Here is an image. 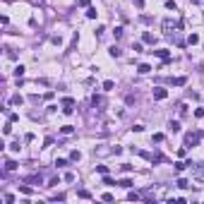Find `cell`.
Wrapping results in <instances>:
<instances>
[{"label":"cell","mask_w":204,"mask_h":204,"mask_svg":"<svg viewBox=\"0 0 204 204\" xmlns=\"http://www.w3.org/2000/svg\"><path fill=\"white\" fill-rule=\"evenodd\" d=\"M135 5H137V7L142 10V7H144V0H135Z\"/></svg>","instance_id":"f6af8a7d"},{"label":"cell","mask_w":204,"mask_h":204,"mask_svg":"<svg viewBox=\"0 0 204 204\" xmlns=\"http://www.w3.org/2000/svg\"><path fill=\"white\" fill-rule=\"evenodd\" d=\"M63 113L65 115H72V113H75V108H72V106H63Z\"/></svg>","instance_id":"1f68e13d"},{"label":"cell","mask_w":204,"mask_h":204,"mask_svg":"<svg viewBox=\"0 0 204 204\" xmlns=\"http://www.w3.org/2000/svg\"><path fill=\"white\" fill-rule=\"evenodd\" d=\"M113 89H115V82L113 79H106L103 82V91H113Z\"/></svg>","instance_id":"4fadbf2b"},{"label":"cell","mask_w":204,"mask_h":204,"mask_svg":"<svg viewBox=\"0 0 204 204\" xmlns=\"http://www.w3.org/2000/svg\"><path fill=\"white\" fill-rule=\"evenodd\" d=\"M60 132H63V135H72V132H75V127H72V125H63Z\"/></svg>","instance_id":"ac0fdd59"},{"label":"cell","mask_w":204,"mask_h":204,"mask_svg":"<svg viewBox=\"0 0 204 204\" xmlns=\"http://www.w3.org/2000/svg\"><path fill=\"white\" fill-rule=\"evenodd\" d=\"M24 70H27L24 65H17V67H14V77H17V79H19V77L24 75Z\"/></svg>","instance_id":"e0dca14e"},{"label":"cell","mask_w":204,"mask_h":204,"mask_svg":"<svg viewBox=\"0 0 204 204\" xmlns=\"http://www.w3.org/2000/svg\"><path fill=\"white\" fill-rule=\"evenodd\" d=\"M7 118H10L12 123H17V120H19V115H17V113H7Z\"/></svg>","instance_id":"f35d334b"},{"label":"cell","mask_w":204,"mask_h":204,"mask_svg":"<svg viewBox=\"0 0 204 204\" xmlns=\"http://www.w3.org/2000/svg\"><path fill=\"white\" fill-rule=\"evenodd\" d=\"M127 199L130 202H137V199H142V195L139 192H127Z\"/></svg>","instance_id":"44dd1931"},{"label":"cell","mask_w":204,"mask_h":204,"mask_svg":"<svg viewBox=\"0 0 204 204\" xmlns=\"http://www.w3.org/2000/svg\"><path fill=\"white\" fill-rule=\"evenodd\" d=\"M154 142H156V144H159V142H163V135H161V132H156V135H154Z\"/></svg>","instance_id":"b9f144b4"},{"label":"cell","mask_w":204,"mask_h":204,"mask_svg":"<svg viewBox=\"0 0 204 204\" xmlns=\"http://www.w3.org/2000/svg\"><path fill=\"white\" fill-rule=\"evenodd\" d=\"M55 166H58V168H65L67 161H65V159H55Z\"/></svg>","instance_id":"d6a6232c"},{"label":"cell","mask_w":204,"mask_h":204,"mask_svg":"<svg viewBox=\"0 0 204 204\" xmlns=\"http://www.w3.org/2000/svg\"><path fill=\"white\" fill-rule=\"evenodd\" d=\"M79 159H82V154H79L77 149H75V151H72V154H70V161H79Z\"/></svg>","instance_id":"f546056e"},{"label":"cell","mask_w":204,"mask_h":204,"mask_svg":"<svg viewBox=\"0 0 204 204\" xmlns=\"http://www.w3.org/2000/svg\"><path fill=\"white\" fill-rule=\"evenodd\" d=\"M199 139H202V132H199V130H197V132H187V135H185V149H187V146H197Z\"/></svg>","instance_id":"6da1fadb"},{"label":"cell","mask_w":204,"mask_h":204,"mask_svg":"<svg viewBox=\"0 0 204 204\" xmlns=\"http://www.w3.org/2000/svg\"><path fill=\"white\" fill-rule=\"evenodd\" d=\"M77 197L79 199H91V192L89 190H77Z\"/></svg>","instance_id":"9a60e30c"},{"label":"cell","mask_w":204,"mask_h":204,"mask_svg":"<svg viewBox=\"0 0 204 204\" xmlns=\"http://www.w3.org/2000/svg\"><path fill=\"white\" fill-rule=\"evenodd\" d=\"M55 185H60V178H50V180H48V185H46V187H55Z\"/></svg>","instance_id":"83f0119b"},{"label":"cell","mask_w":204,"mask_h":204,"mask_svg":"<svg viewBox=\"0 0 204 204\" xmlns=\"http://www.w3.org/2000/svg\"><path fill=\"white\" fill-rule=\"evenodd\" d=\"M108 53H110V58H120V55H123V50H120L118 46H110V48H108Z\"/></svg>","instance_id":"9c48e42d"},{"label":"cell","mask_w":204,"mask_h":204,"mask_svg":"<svg viewBox=\"0 0 204 204\" xmlns=\"http://www.w3.org/2000/svg\"><path fill=\"white\" fill-rule=\"evenodd\" d=\"M137 72H139V75H149V72H151V65L142 63V65H137Z\"/></svg>","instance_id":"52a82bcc"},{"label":"cell","mask_w":204,"mask_h":204,"mask_svg":"<svg viewBox=\"0 0 204 204\" xmlns=\"http://www.w3.org/2000/svg\"><path fill=\"white\" fill-rule=\"evenodd\" d=\"M168 132H173V135L180 132V123H178V120H171V123H168Z\"/></svg>","instance_id":"ba28073f"},{"label":"cell","mask_w":204,"mask_h":204,"mask_svg":"<svg viewBox=\"0 0 204 204\" xmlns=\"http://www.w3.org/2000/svg\"><path fill=\"white\" fill-rule=\"evenodd\" d=\"M166 7H168V10H175V7H178V5H175V3H173V0H166Z\"/></svg>","instance_id":"74e56055"},{"label":"cell","mask_w":204,"mask_h":204,"mask_svg":"<svg viewBox=\"0 0 204 204\" xmlns=\"http://www.w3.org/2000/svg\"><path fill=\"white\" fill-rule=\"evenodd\" d=\"M142 48H144L142 43H135V46H132V50H135V53H142Z\"/></svg>","instance_id":"60d3db41"},{"label":"cell","mask_w":204,"mask_h":204,"mask_svg":"<svg viewBox=\"0 0 204 204\" xmlns=\"http://www.w3.org/2000/svg\"><path fill=\"white\" fill-rule=\"evenodd\" d=\"M123 34H125L123 27H115V29H113V36H115V39H123Z\"/></svg>","instance_id":"7402d4cb"},{"label":"cell","mask_w":204,"mask_h":204,"mask_svg":"<svg viewBox=\"0 0 204 204\" xmlns=\"http://www.w3.org/2000/svg\"><path fill=\"white\" fill-rule=\"evenodd\" d=\"M53 202H65V195L58 192V195H53Z\"/></svg>","instance_id":"d590c367"},{"label":"cell","mask_w":204,"mask_h":204,"mask_svg":"<svg viewBox=\"0 0 204 204\" xmlns=\"http://www.w3.org/2000/svg\"><path fill=\"white\" fill-rule=\"evenodd\" d=\"M10 171H17V163L14 161H5V173H10Z\"/></svg>","instance_id":"2e32d148"},{"label":"cell","mask_w":204,"mask_h":204,"mask_svg":"<svg viewBox=\"0 0 204 204\" xmlns=\"http://www.w3.org/2000/svg\"><path fill=\"white\" fill-rule=\"evenodd\" d=\"M166 96H168V91H166L163 87H156V89H154V99H156V101H163Z\"/></svg>","instance_id":"5b68a950"},{"label":"cell","mask_w":204,"mask_h":204,"mask_svg":"<svg viewBox=\"0 0 204 204\" xmlns=\"http://www.w3.org/2000/svg\"><path fill=\"white\" fill-rule=\"evenodd\" d=\"M63 180H65V182H75V180H77V175H75V173H65V178H63Z\"/></svg>","instance_id":"484cf974"},{"label":"cell","mask_w":204,"mask_h":204,"mask_svg":"<svg viewBox=\"0 0 204 204\" xmlns=\"http://www.w3.org/2000/svg\"><path fill=\"white\" fill-rule=\"evenodd\" d=\"M173 166H175V171H178V173L187 168V163H185V161H178V163H173Z\"/></svg>","instance_id":"d4e9b609"},{"label":"cell","mask_w":204,"mask_h":204,"mask_svg":"<svg viewBox=\"0 0 204 204\" xmlns=\"http://www.w3.org/2000/svg\"><path fill=\"white\" fill-rule=\"evenodd\" d=\"M149 53H154L156 58H161L163 63H171V53L166 50V48H159V50H149Z\"/></svg>","instance_id":"3957f363"},{"label":"cell","mask_w":204,"mask_h":204,"mask_svg":"<svg viewBox=\"0 0 204 204\" xmlns=\"http://www.w3.org/2000/svg\"><path fill=\"white\" fill-rule=\"evenodd\" d=\"M101 199H103V202H113V195H110V192H103Z\"/></svg>","instance_id":"8d00e7d4"},{"label":"cell","mask_w":204,"mask_h":204,"mask_svg":"<svg viewBox=\"0 0 204 204\" xmlns=\"http://www.w3.org/2000/svg\"><path fill=\"white\" fill-rule=\"evenodd\" d=\"M63 106H75V99H70V96H65V99H63Z\"/></svg>","instance_id":"e575fe53"},{"label":"cell","mask_w":204,"mask_h":204,"mask_svg":"<svg viewBox=\"0 0 204 204\" xmlns=\"http://www.w3.org/2000/svg\"><path fill=\"white\" fill-rule=\"evenodd\" d=\"M103 185H115V180H113V178H110V175L106 173V175H103Z\"/></svg>","instance_id":"4dcf8cb0"},{"label":"cell","mask_w":204,"mask_h":204,"mask_svg":"<svg viewBox=\"0 0 204 204\" xmlns=\"http://www.w3.org/2000/svg\"><path fill=\"white\" fill-rule=\"evenodd\" d=\"M77 5L79 7H89V0H77Z\"/></svg>","instance_id":"ee69618b"},{"label":"cell","mask_w":204,"mask_h":204,"mask_svg":"<svg viewBox=\"0 0 204 204\" xmlns=\"http://www.w3.org/2000/svg\"><path fill=\"white\" fill-rule=\"evenodd\" d=\"M27 182H34V185H43V178H41V175H29V178H27Z\"/></svg>","instance_id":"30bf717a"},{"label":"cell","mask_w":204,"mask_h":204,"mask_svg":"<svg viewBox=\"0 0 204 204\" xmlns=\"http://www.w3.org/2000/svg\"><path fill=\"white\" fill-rule=\"evenodd\" d=\"M19 192H24V195H34V190L29 187V185H19Z\"/></svg>","instance_id":"4316f807"},{"label":"cell","mask_w":204,"mask_h":204,"mask_svg":"<svg viewBox=\"0 0 204 204\" xmlns=\"http://www.w3.org/2000/svg\"><path fill=\"white\" fill-rule=\"evenodd\" d=\"M91 106H94V108H99V110H103V106H106V101H103V96H91Z\"/></svg>","instance_id":"277c9868"},{"label":"cell","mask_w":204,"mask_h":204,"mask_svg":"<svg viewBox=\"0 0 204 204\" xmlns=\"http://www.w3.org/2000/svg\"><path fill=\"white\" fill-rule=\"evenodd\" d=\"M142 41H144V43H156V36H151L149 31H144V36H142Z\"/></svg>","instance_id":"8fae6325"},{"label":"cell","mask_w":204,"mask_h":204,"mask_svg":"<svg viewBox=\"0 0 204 204\" xmlns=\"http://www.w3.org/2000/svg\"><path fill=\"white\" fill-rule=\"evenodd\" d=\"M195 180L204 182V163H199V168H195Z\"/></svg>","instance_id":"8992f818"},{"label":"cell","mask_w":204,"mask_h":204,"mask_svg":"<svg viewBox=\"0 0 204 204\" xmlns=\"http://www.w3.org/2000/svg\"><path fill=\"white\" fill-rule=\"evenodd\" d=\"M175 185H178L180 190H187V187H190V182L185 180V178H178V180H175Z\"/></svg>","instance_id":"7c38bea8"},{"label":"cell","mask_w":204,"mask_h":204,"mask_svg":"<svg viewBox=\"0 0 204 204\" xmlns=\"http://www.w3.org/2000/svg\"><path fill=\"white\" fill-rule=\"evenodd\" d=\"M173 29H182V22H173L171 17H168V19H163V31L166 34H171Z\"/></svg>","instance_id":"7a4b0ae2"},{"label":"cell","mask_w":204,"mask_h":204,"mask_svg":"<svg viewBox=\"0 0 204 204\" xmlns=\"http://www.w3.org/2000/svg\"><path fill=\"white\" fill-rule=\"evenodd\" d=\"M175 87H185V82H187V79H185V77H175V79H171Z\"/></svg>","instance_id":"603a6c76"},{"label":"cell","mask_w":204,"mask_h":204,"mask_svg":"<svg viewBox=\"0 0 204 204\" xmlns=\"http://www.w3.org/2000/svg\"><path fill=\"white\" fill-rule=\"evenodd\" d=\"M96 14H99L96 7H89V10H87V17H89V19H96Z\"/></svg>","instance_id":"cb8c5ba5"},{"label":"cell","mask_w":204,"mask_h":204,"mask_svg":"<svg viewBox=\"0 0 204 204\" xmlns=\"http://www.w3.org/2000/svg\"><path fill=\"white\" fill-rule=\"evenodd\" d=\"M10 132H12V120H10V123H7V125H5V127H3V135H5V137H7V135H10Z\"/></svg>","instance_id":"f1b7e54d"},{"label":"cell","mask_w":204,"mask_h":204,"mask_svg":"<svg viewBox=\"0 0 204 204\" xmlns=\"http://www.w3.org/2000/svg\"><path fill=\"white\" fill-rule=\"evenodd\" d=\"M14 202V195H5V204H12Z\"/></svg>","instance_id":"7bdbcfd3"},{"label":"cell","mask_w":204,"mask_h":204,"mask_svg":"<svg viewBox=\"0 0 204 204\" xmlns=\"http://www.w3.org/2000/svg\"><path fill=\"white\" fill-rule=\"evenodd\" d=\"M103 31H106V27H103V24H99V27H96V36H101Z\"/></svg>","instance_id":"ab89813d"},{"label":"cell","mask_w":204,"mask_h":204,"mask_svg":"<svg viewBox=\"0 0 204 204\" xmlns=\"http://www.w3.org/2000/svg\"><path fill=\"white\" fill-rule=\"evenodd\" d=\"M10 103H12V106H22V103H24V99H22L19 94H14V96L10 99Z\"/></svg>","instance_id":"5bb4252c"},{"label":"cell","mask_w":204,"mask_h":204,"mask_svg":"<svg viewBox=\"0 0 204 204\" xmlns=\"http://www.w3.org/2000/svg\"><path fill=\"white\" fill-rule=\"evenodd\" d=\"M120 187L130 190V187H132V180H130V178H123V180H120Z\"/></svg>","instance_id":"d6986e66"},{"label":"cell","mask_w":204,"mask_h":204,"mask_svg":"<svg viewBox=\"0 0 204 204\" xmlns=\"http://www.w3.org/2000/svg\"><path fill=\"white\" fill-rule=\"evenodd\" d=\"M96 173H101V175H106V173H108V166H96Z\"/></svg>","instance_id":"836d02e7"},{"label":"cell","mask_w":204,"mask_h":204,"mask_svg":"<svg viewBox=\"0 0 204 204\" xmlns=\"http://www.w3.org/2000/svg\"><path fill=\"white\" fill-rule=\"evenodd\" d=\"M187 43H190V46L199 43V36H197V34H190V36H187Z\"/></svg>","instance_id":"ffe728a7"}]
</instances>
